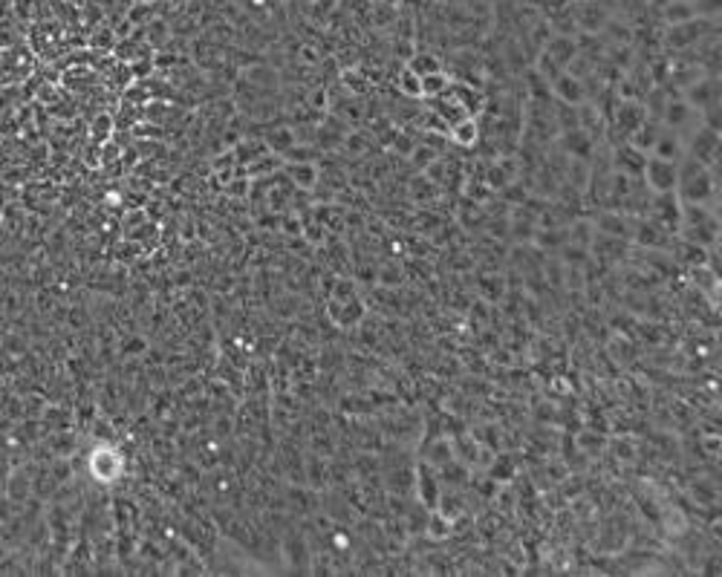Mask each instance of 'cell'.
<instances>
[{"label":"cell","mask_w":722,"mask_h":577,"mask_svg":"<svg viewBox=\"0 0 722 577\" xmlns=\"http://www.w3.org/2000/svg\"><path fill=\"white\" fill-rule=\"evenodd\" d=\"M575 55H578V41L575 38H566V35L552 38L546 47L541 50V58H537V72L552 81L558 72H563L566 67H570V61Z\"/></svg>","instance_id":"cell-1"},{"label":"cell","mask_w":722,"mask_h":577,"mask_svg":"<svg viewBox=\"0 0 722 577\" xmlns=\"http://www.w3.org/2000/svg\"><path fill=\"white\" fill-rule=\"evenodd\" d=\"M641 176L648 182V191L653 194H673L676 191V162L648 156L644 159Z\"/></svg>","instance_id":"cell-2"},{"label":"cell","mask_w":722,"mask_h":577,"mask_svg":"<svg viewBox=\"0 0 722 577\" xmlns=\"http://www.w3.org/2000/svg\"><path fill=\"white\" fill-rule=\"evenodd\" d=\"M549 84H552V93H555V99L561 104H566V108H581V104L587 101V84H583L581 79H575L573 72L563 70Z\"/></svg>","instance_id":"cell-3"},{"label":"cell","mask_w":722,"mask_h":577,"mask_svg":"<svg viewBox=\"0 0 722 577\" xmlns=\"http://www.w3.org/2000/svg\"><path fill=\"white\" fill-rule=\"evenodd\" d=\"M422 81V99H437L442 93H448V87L454 84L451 75L445 70H437V72H428V75H419Z\"/></svg>","instance_id":"cell-4"},{"label":"cell","mask_w":722,"mask_h":577,"mask_svg":"<svg viewBox=\"0 0 722 577\" xmlns=\"http://www.w3.org/2000/svg\"><path fill=\"white\" fill-rule=\"evenodd\" d=\"M448 136H451V142L454 145H463V147H471L474 142L480 139V133H477V121H474V116L463 118V121H457V125L448 128Z\"/></svg>","instance_id":"cell-5"},{"label":"cell","mask_w":722,"mask_h":577,"mask_svg":"<svg viewBox=\"0 0 722 577\" xmlns=\"http://www.w3.org/2000/svg\"><path fill=\"white\" fill-rule=\"evenodd\" d=\"M662 18H665L668 26H673V24H685V21L694 18V9H690L688 0H670V4L665 6V12H662Z\"/></svg>","instance_id":"cell-6"},{"label":"cell","mask_w":722,"mask_h":577,"mask_svg":"<svg viewBox=\"0 0 722 577\" xmlns=\"http://www.w3.org/2000/svg\"><path fill=\"white\" fill-rule=\"evenodd\" d=\"M399 87H402V93L413 96V99H422V81L419 75L413 70H402V79H399Z\"/></svg>","instance_id":"cell-7"},{"label":"cell","mask_w":722,"mask_h":577,"mask_svg":"<svg viewBox=\"0 0 722 577\" xmlns=\"http://www.w3.org/2000/svg\"><path fill=\"white\" fill-rule=\"evenodd\" d=\"M408 70H413L417 75H428V72H437V70H442V67H439V61H437L434 55H417V58H413L410 64H408Z\"/></svg>","instance_id":"cell-8"},{"label":"cell","mask_w":722,"mask_h":577,"mask_svg":"<svg viewBox=\"0 0 722 577\" xmlns=\"http://www.w3.org/2000/svg\"><path fill=\"white\" fill-rule=\"evenodd\" d=\"M688 4H694V0H688Z\"/></svg>","instance_id":"cell-9"}]
</instances>
